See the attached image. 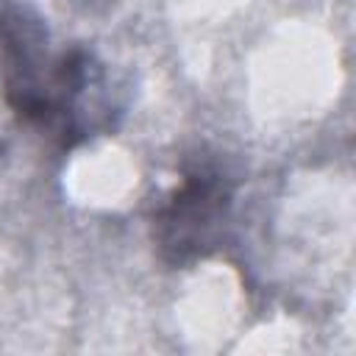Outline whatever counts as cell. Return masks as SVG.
<instances>
[{
  "label": "cell",
  "instance_id": "6da1fadb",
  "mask_svg": "<svg viewBox=\"0 0 356 356\" xmlns=\"http://www.w3.org/2000/svg\"><path fill=\"white\" fill-rule=\"evenodd\" d=\"M231 192L220 175L206 170L184 178L172 200L159 211V245L164 256L175 264H184L195 256H203L214 239L217 228L225 220Z\"/></svg>",
  "mask_w": 356,
  "mask_h": 356
}]
</instances>
